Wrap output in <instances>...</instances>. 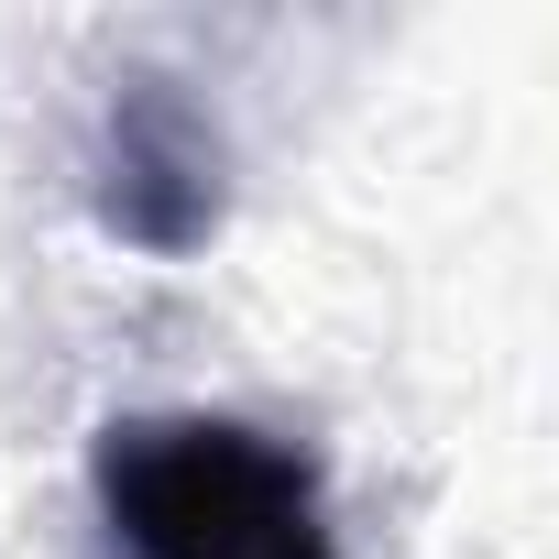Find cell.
Returning a JSON list of instances; mask_svg holds the SVG:
<instances>
[{"mask_svg":"<svg viewBox=\"0 0 559 559\" xmlns=\"http://www.w3.org/2000/svg\"><path fill=\"white\" fill-rule=\"evenodd\" d=\"M110 219L132 230V241H154V252H176V241H198L209 219H219V143H209V121L165 88V78H132L121 99H110Z\"/></svg>","mask_w":559,"mask_h":559,"instance_id":"obj_2","label":"cell"},{"mask_svg":"<svg viewBox=\"0 0 559 559\" xmlns=\"http://www.w3.org/2000/svg\"><path fill=\"white\" fill-rule=\"evenodd\" d=\"M88 493L132 559H341L319 515V461L252 417H110L88 450Z\"/></svg>","mask_w":559,"mask_h":559,"instance_id":"obj_1","label":"cell"}]
</instances>
